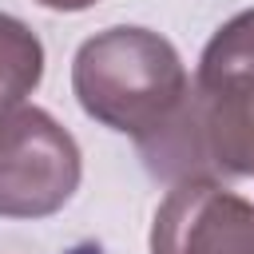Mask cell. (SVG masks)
I'll use <instances>...</instances> for the list:
<instances>
[{"label": "cell", "instance_id": "5", "mask_svg": "<svg viewBox=\"0 0 254 254\" xmlns=\"http://www.w3.org/2000/svg\"><path fill=\"white\" fill-rule=\"evenodd\" d=\"M210 91L254 95V8L226 20L198 60V79Z\"/></svg>", "mask_w": 254, "mask_h": 254}, {"label": "cell", "instance_id": "1", "mask_svg": "<svg viewBox=\"0 0 254 254\" xmlns=\"http://www.w3.org/2000/svg\"><path fill=\"white\" fill-rule=\"evenodd\" d=\"M187 71L171 40L147 28H107L79 44L71 91L79 107L111 131L143 139L187 95Z\"/></svg>", "mask_w": 254, "mask_h": 254}, {"label": "cell", "instance_id": "7", "mask_svg": "<svg viewBox=\"0 0 254 254\" xmlns=\"http://www.w3.org/2000/svg\"><path fill=\"white\" fill-rule=\"evenodd\" d=\"M36 4H44V8H56V12H83V8H91L95 0H36Z\"/></svg>", "mask_w": 254, "mask_h": 254}, {"label": "cell", "instance_id": "3", "mask_svg": "<svg viewBox=\"0 0 254 254\" xmlns=\"http://www.w3.org/2000/svg\"><path fill=\"white\" fill-rule=\"evenodd\" d=\"M75 139L40 107L0 111V218H48L79 187Z\"/></svg>", "mask_w": 254, "mask_h": 254}, {"label": "cell", "instance_id": "2", "mask_svg": "<svg viewBox=\"0 0 254 254\" xmlns=\"http://www.w3.org/2000/svg\"><path fill=\"white\" fill-rule=\"evenodd\" d=\"M147 175L159 183H222L254 175V95L190 83L175 111L135 139Z\"/></svg>", "mask_w": 254, "mask_h": 254}, {"label": "cell", "instance_id": "6", "mask_svg": "<svg viewBox=\"0 0 254 254\" xmlns=\"http://www.w3.org/2000/svg\"><path fill=\"white\" fill-rule=\"evenodd\" d=\"M44 75V44L28 24L0 12V111L24 103V95Z\"/></svg>", "mask_w": 254, "mask_h": 254}, {"label": "cell", "instance_id": "4", "mask_svg": "<svg viewBox=\"0 0 254 254\" xmlns=\"http://www.w3.org/2000/svg\"><path fill=\"white\" fill-rule=\"evenodd\" d=\"M151 254H254V202L222 183H183L155 210Z\"/></svg>", "mask_w": 254, "mask_h": 254}]
</instances>
